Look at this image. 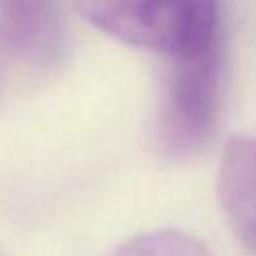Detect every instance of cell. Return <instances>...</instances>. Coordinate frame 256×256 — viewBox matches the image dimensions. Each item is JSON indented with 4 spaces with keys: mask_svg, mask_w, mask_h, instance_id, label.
Here are the masks:
<instances>
[{
    "mask_svg": "<svg viewBox=\"0 0 256 256\" xmlns=\"http://www.w3.org/2000/svg\"><path fill=\"white\" fill-rule=\"evenodd\" d=\"M74 6L108 36L170 60L218 44V0H74Z\"/></svg>",
    "mask_w": 256,
    "mask_h": 256,
    "instance_id": "obj_1",
    "label": "cell"
},
{
    "mask_svg": "<svg viewBox=\"0 0 256 256\" xmlns=\"http://www.w3.org/2000/svg\"><path fill=\"white\" fill-rule=\"evenodd\" d=\"M220 48L170 62L154 122L158 152L174 162L196 158L212 142L220 110Z\"/></svg>",
    "mask_w": 256,
    "mask_h": 256,
    "instance_id": "obj_2",
    "label": "cell"
},
{
    "mask_svg": "<svg viewBox=\"0 0 256 256\" xmlns=\"http://www.w3.org/2000/svg\"><path fill=\"white\" fill-rule=\"evenodd\" d=\"M0 44L24 64L46 68L60 60L66 32L56 0H0Z\"/></svg>",
    "mask_w": 256,
    "mask_h": 256,
    "instance_id": "obj_3",
    "label": "cell"
},
{
    "mask_svg": "<svg viewBox=\"0 0 256 256\" xmlns=\"http://www.w3.org/2000/svg\"><path fill=\"white\" fill-rule=\"evenodd\" d=\"M216 192L236 238L256 254V136H232L222 152Z\"/></svg>",
    "mask_w": 256,
    "mask_h": 256,
    "instance_id": "obj_4",
    "label": "cell"
},
{
    "mask_svg": "<svg viewBox=\"0 0 256 256\" xmlns=\"http://www.w3.org/2000/svg\"><path fill=\"white\" fill-rule=\"evenodd\" d=\"M112 256H212L208 246L182 230H154L124 242Z\"/></svg>",
    "mask_w": 256,
    "mask_h": 256,
    "instance_id": "obj_5",
    "label": "cell"
},
{
    "mask_svg": "<svg viewBox=\"0 0 256 256\" xmlns=\"http://www.w3.org/2000/svg\"><path fill=\"white\" fill-rule=\"evenodd\" d=\"M0 82H2V70H0Z\"/></svg>",
    "mask_w": 256,
    "mask_h": 256,
    "instance_id": "obj_6",
    "label": "cell"
}]
</instances>
